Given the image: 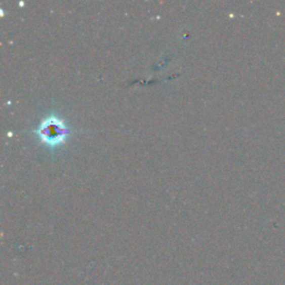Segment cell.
Listing matches in <instances>:
<instances>
[{"label":"cell","instance_id":"1","mask_svg":"<svg viewBox=\"0 0 285 285\" xmlns=\"http://www.w3.org/2000/svg\"><path fill=\"white\" fill-rule=\"evenodd\" d=\"M33 133L40 139L43 144L49 148L55 149L65 144L72 130L67 126L65 120L57 115H49L44 118Z\"/></svg>","mask_w":285,"mask_h":285}]
</instances>
